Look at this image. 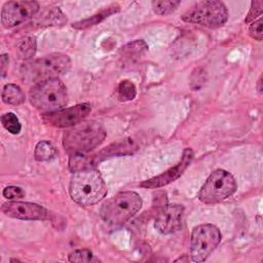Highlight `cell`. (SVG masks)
<instances>
[{"label":"cell","mask_w":263,"mask_h":263,"mask_svg":"<svg viewBox=\"0 0 263 263\" xmlns=\"http://www.w3.org/2000/svg\"><path fill=\"white\" fill-rule=\"evenodd\" d=\"M141 196L134 191H122L108 199L101 208L102 219L111 226H120L142 208Z\"/></svg>","instance_id":"4"},{"label":"cell","mask_w":263,"mask_h":263,"mask_svg":"<svg viewBox=\"0 0 263 263\" xmlns=\"http://www.w3.org/2000/svg\"><path fill=\"white\" fill-rule=\"evenodd\" d=\"M181 18L190 24L200 25L210 29L223 26L228 20V10L225 4L218 0H206L195 3Z\"/></svg>","instance_id":"6"},{"label":"cell","mask_w":263,"mask_h":263,"mask_svg":"<svg viewBox=\"0 0 263 263\" xmlns=\"http://www.w3.org/2000/svg\"><path fill=\"white\" fill-rule=\"evenodd\" d=\"M68 260L70 262H79V263H90V262L99 261V259L95 257L92 252L87 249L74 250L68 255Z\"/></svg>","instance_id":"25"},{"label":"cell","mask_w":263,"mask_h":263,"mask_svg":"<svg viewBox=\"0 0 263 263\" xmlns=\"http://www.w3.org/2000/svg\"><path fill=\"white\" fill-rule=\"evenodd\" d=\"M2 213L10 218L18 220H44L48 213L40 204L27 201H7L1 206Z\"/></svg>","instance_id":"12"},{"label":"cell","mask_w":263,"mask_h":263,"mask_svg":"<svg viewBox=\"0 0 263 263\" xmlns=\"http://www.w3.org/2000/svg\"><path fill=\"white\" fill-rule=\"evenodd\" d=\"M184 206L178 203L164 204L158 212L154 227L162 234H171L178 231L182 226Z\"/></svg>","instance_id":"13"},{"label":"cell","mask_w":263,"mask_h":263,"mask_svg":"<svg viewBox=\"0 0 263 263\" xmlns=\"http://www.w3.org/2000/svg\"><path fill=\"white\" fill-rule=\"evenodd\" d=\"M262 27H263V20L262 17L258 18L257 21H254L253 23H251L250 27H249V34L252 38H254L257 41H261L262 37H263V33H262Z\"/></svg>","instance_id":"28"},{"label":"cell","mask_w":263,"mask_h":263,"mask_svg":"<svg viewBox=\"0 0 263 263\" xmlns=\"http://www.w3.org/2000/svg\"><path fill=\"white\" fill-rule=\"evenodd\" d=\"M57 150L53 145L48 141H40L37 143L34 150V157L37 161H48L54 158Z\"/></svg>","instance_id":"18"},{"label":"cell","mask_w":263,"mask_h":263,"mask_svg":"<svg viewBox=\"0 0 263 263\" xmlns=\"http://www.w3.org/2000/svg\"><path fill=\"white\" fill-rule=\"evenodd\" d=\"M257 89L260 93H262V76H260L259 80H258V83H257Z\"/></svg>","instance_id":"31"},{"label":"cell","mask_w":263,"mask_h":263,"mask_svg":"<svg viewBox=\"0 0 263 263\" xmlns=\"http://www.w3.org/2000/svg\"><path fill=\"white\" fill-rule=\"evenodd\" d=\"M1 98L3 103L7 105L17 106L25 102V93L22 88L14 83H7L2 88Z\"/></svg>","instance_id":"17"},{"label":"cell","mask_w":263,"mask_h":263,"mask_svg":"<svg viewBox=\"0 0 263 263\" xmlns=\"http://www.w3.org/2000/svg\"><path fill=\"white\" fill-rule=\"evenodd\" d=\"M119 10H120V6L117 3H113V4L109 5L108 7H106L105 9L101 10L100 12L91 15L90 17H87L85 20H82V21H79V22H76V23L72 24V28L77 29V30L87 29L89 27L98 25L99 23L103 22L104 20L108 18L109 16L118 12Z\"/></svg>","instance_id":"15"},{"label":"cell","mask_w":263,"mask_h":263,"mask_svg":"<svg viewBox=\"0 0 263 263\" xmlns=\"http://www.w3.org/2000/svg\"><path fill=\"white\" fill-rule=\"evenodd\" d=\"M8 62H9V57L8 54L6 53H3L1 54L0 57V68H1V74H2V77L5 76V73H6V69L8 67Z\"/></svg>","instance_id":"30"},{"label":"cell","mask_w":263,"mask_h":263,"mask_svg":"<svg viewBox=\"0 0 263 263\" xmlns=\"http://www.w3.org/2000/svg\"><path fill=\"white\" fill-rule=\"evenodd\" d=\"M71 68V60L64 53H50L26 63L22 68L23 79L35 84L50 78H58Z\"/></svg>","instance_id":"5"},{"label":"cell","mask_w":263,"mask_h":263,"mask_svg":"<svg viewBox=\"0 0 263 263\" xmlns=\"http://www.w3.org/2000/svg\"><path fill=\"white\" fill-rule=\"evenodd\" d=\"M222 238L221 232L214 224H200L191 232L190 257L193 262L205 261L218 247Z\"/></svg>","instance_id":"8"},{"label":"cell","mask_w":263,"mask_h":263,"mask_svg":"<svg viewBox=\"0 0 263 263\" xmlns=\"http://www.w3.org/2000/svg\"><path fill=\"white\" fill-rule=\"evenodd\" d=\"M262 12H263V1H260V0L252 1L249 13L247 14V16L245 18V23L246 24L253 23L254 21H256V18L258 16H260L262 14Z\"/></svg>","instance_id":"27"},{"label":"cell","mask_w":263,"mask_h":263,"mask_svg":"<svg viewBox=\"0 0 263 263\" xmlns=\"http://www.w3.org/2000/svg\"><path fill=\"white\" fill-rule=\"evenodd\" d=\"M37 48V43L35 37L32 36H26L18 40L16 43V49L18 54L22 57V59L29 60L34 57Z\"/></svg>","instance_id":"19"},{"label":"cell","mask_w":263,"mask_h":263,"mask_svg":"<svg viewBox=\"0 0 263 263\" xmlns=\"http://www.w3.org/2000/svg\"><path fill=\"white\" fill-rule=\"evenodd\" d=\"M152 8L153 11L158 14V15H167L174 12L179 5L181 4L180 1H160V0H155L152 1Z\"/></svg>","instance_id":"23"},{"label":"cell","mask_w":263,"mask_h":263,"mask_svg":"<svg viewBox=\"0 0 263 263\" xmlns=\"http://www.w3.org/2000/svg\"><path fill=\"white\" fill-rule=\"evenodd\" d=\"M193 157H194V153L191 148L184 149L181 159L177 164H175L174 166L164 171L162 174H160L158 176H155L153 178H150L148 180L141 182L140 186L143 188L153 189V188H159V187L165 186V185L176 181L178 178H180L183 175V173L186 171V168L190 165V163L193 160Z\"/></svg>","instance_id":"11"},{"label":"cell","mask_w":263,"mask_h":263,"mask_svg":"<svg viewBox=\"0 0 263 263\" xmlns=\"http://www.w3.org/2000/svg\"><path fill=\"white\" fill-rule=\"evenodd\" d=\"M105 138L106 132L100 122L82 121L64 134L63 146L70 155L85 154L100 146Z\"/></svg>","instance_id":"2"},{"label":"cell","mask_w":263,"mask_h":263,"mask_svg":"<svg viewBox=\"0 0 263 263\" xmlns=\"http://www.w3.org/2000/svg\"><path fill=\"white\" fill-rule=\"evenodd\" d=\"M107 185L93 167H87L73 173L69 185V194L74 202L88 206L101 201L107 194Z\"/></svg>","instance_id":"1"},{"label":"cell","mask_w":263,"mask_h":263,"mask_svg":"<svg viewBox=\"0 0 263 263\" xmlns=\"http://www.w3.org/2000/svg\"><path fill=\"white\" fill-rule=\"evenodd\" d=\"M1 123L3 127L12 135H17L21 133V129H22L21 122L17 116L12 112L4 113L1 116Z\"/></svg>","instance_id":"24"},{"label":"cell","mask_w":263,"mask_h":263,"mask_svg":"<svg viewBox=\"0 0 263 263\" xmlns=\"http://www.w3.org/2000/svg\"><path fill=\"white\" fill-rule=\"evenodd\" d=\"M139 149L138 144L129 138L122 139L118 142L112 143L111 145L105 147L100 152L91 156L92 164L96 165L98 162H101L107 158L114 157V156H124V155H130L135 153Z\"/></svg>","instance_id":"14"},{"label":"cell","mask_w":263,"mask_h":263,"mask_svg":"<svg viewBox=\"0 0 263 263\" xmlns=\"http://www.w3.org/2000/svg\"><path fill=\"white\" fill-rule=\"evenodd\" d=\"M33 107L42 113L62 109L68 103V91L59 78H50L36 83L29 92Z\"/></svg>","instance_id":"3"},{"label":"cell","mask_w":263,"mask_h":263,"mask_svg":"<svg viewBox=\"0 0 263 263\" xmlns=\"http://www.w3.org/2000/svg\"><path fill=\"white\" fill-rule=\"evenodd\" d=\"M236 181L227 171L219 168L214 171L201 186L197 197L205 204L220 202L230 197L236 190Z\"/></svg>","instance_id":"7"},{"label":"cell","mask_w":263,"mask_h":263,"mask_svg":"<svg viewBox=\"0 0 263 263\" xmlns=\"http://www.w3.org/2000/svg\"><path fill=\"white\" fill-rule=\"evenodd\" d=\"M36 1H8L1 10V24L4 28H13L34 17L39 11Z\"/></svg>","instance_id":"9"},{"label":"cell","mask_w":263,"mask_h":263,"mask_svg":"<svg viewBox=\"0 0 263 263\" xmlns=\"http://www.w3.org/2000/svg\"><path fill=\"white\" fill-rule=\"evenodd\" d=\"M206 79L205 72L201 68H196L190 77V86L193 90H198L204 84Z\"/></svg>","instance_id":"26"},{"label":"cell","mask_w":263,"mask_h":263,"mask_svg":"<svg viewBox=\"0 0 263 263\" xmlns=\"http://www.w3.org/2000/svg\"><path fill=\"white\" fill-rule=\"evenodd\" d=\"M92 160L91 156L85 154H73L69 159V170L72 173L77 171H81L87 167H92Z\"/></svg>","instance_id":"22"},{"label":"cell","mask_w":263,"mask_h":263,"mask_svg":"<svg viewBox=\"0 0 263 263\" xmlns=\"http://www.w3.org/2000/svg\"><path fill=\"white\" fill-rule=\"evenodd\" d=\"M2 194L7 199H17L25 196V192L18 186H7L3 189Z\"/></svg>","instance_id":"29"},{"label":"cell","mask_w":263,"mask_h":263,"mask_svg":"<svg viewBox=\"0 0 263 263\" xmlns=\"http://www.w3.org/2000/svg\"><path fill=\"white\" fill-rule=\"evenodd\" d=\"M148 49L149 47L144 40H134L120 48V54L124 60L134 62L142 58Z\"/></svg>","instance_id":"16"},{"label":"cell","mask_w":263,"mask_h":263,"mask_svg":"<svg viewBox=\"0 0 263 263\" xmlns=\"http://www.w3.org/2000/svg\"><path fill=\"white\" fill-rule=\"evenodd\" d=\"M67 22L66 16L59 8H52L42 14L37 21L40 26H59Z\"/></svg>","instance_id":"20"},{"label":"cell","mask_w":263,"mask_h":263,"mask_svg":"<svg viewBox=\"0 0 263 263\" xmlns=\"http://www.w3.org/2000/svg\"><path fill=\"white\" fill-rule=\"evenodd\" d=\"M91 111L88 103H80L75 106L60 109L43 115V121L55 127H71L82 122Z\"/></svg>","instance_id":"10"},{"label":"cell","mask_w":263,"mask_h":263,"mask_svg":"<svg viewBox=\"0 0 263 263\" xmlns=\"http://www.w3.org/2000/svg\"><path fill=\"white\" fill-rule=\"evenodd\" d=\"M137 96V88L135 84L127 79L119 82L117 87V99L121 102L133 101Z\"/></svg>","instance_id":"21"}]
</instances>
